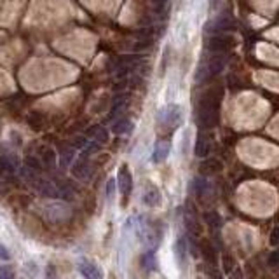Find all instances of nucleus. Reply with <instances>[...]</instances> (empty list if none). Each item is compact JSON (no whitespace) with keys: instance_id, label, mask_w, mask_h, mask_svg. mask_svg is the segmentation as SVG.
<instances>
[{"instance_id":"aec40b11","label":"nucleus","mask_w":279,"mask_h":279,"mask_svg":"<svg viewBox=\"0 0 279 279\" xmlns=\"http://www.w3.org/2000/svg\"><path fill=\"white\" fill-rule=\"evenodd\" d=\"M89 135H91V138L94 140L96 143H108V131L105 129L103 126H94L89 131Z\"/></svg>"},{"instance_id":"c85d7f7f","label":"nucleus","mask_w":279,"mask_h":279,"mask_svg":"<svg viewBox=\"0 0 279 279\" xmlns=\"http://www.w3.org/2000/svg\"><path fill=\"white\" fill-rule=\"evenodd\" d=\"M115 187H117V180L115 178H110L108 183H107V197L110 201L113 199V194H115Z\"/></svg>"},{"instance_id":"ddd939ff","label":"nucleus","mask_w":279,"mask_h":279,"mask_svg":"<svg viewBox=\"0 0 279 279\" xmlns=\"http://www.w3.org/2000/svg\"><path fill=\"white\" fill-rule=\"evenodd\" d=\"M199 170L204 174H218L223 171V162L220 159H217V157H208V159L201 162Z\"/></svg>"},{"instance_id":"9d476101","label":"nucleus","mask_w":279,"mask_h":279,"mask_svg":"<svg viewBox=\"0 0 279 279\" xmlns=\"http://www.w3.org/2000/svg\"><path fill=\"white\" fill-rule=\"evenodd\" d=\"M173 253H174V260L178 264V267L185 265V260H187V241L183 235H178L176 241L173 244Z\"/></svg>"},{"instance_id":"9b49d317","label":"nucleus","mask_w":279,"mask_h":279,"mask_svg":"<svg viewBox=\"0 0 279 279\" xmlns=\"http://www.w3.org/2000/svg\"><path fill=\"white\" fill-rule=\"evenodd\" d=\"M171 150V143L170 141H157L155 147H154L152 152V162L154 164H162V162L168 159Z\"/></svg>"},{"instance_id":"7c9ffc66","label":"nucleus","mask_w":279,"mask_h":279,"mask_svg":"<svg viewBox=\"0 0 279 279\" xmlns=\"http://www.w3.org/2000/svg\"><path fill=\"white\" fill-rule=\"evenodd\" d=\"M152 2H154V5H155V9L159 11V13H161L162 9L168 5V0H152Z\"/></svg>"},{"instance_id":"2f4dec72","label":"nucleus","mask_w":279,"mask_h":279,"mask_svg":"<svg viewBox=\"0 0 279 279\" xmlns=\"http://www.w3.org/2000/svg\"><path fill=\"white\" fill-rule=\"evenodd\" d=\"M0 258H2V260H9V258H11V255H9L7 248H5L4 244H0Z\"/></svg>"},{"instance_id":"412c9836","label":"nucleus","mask_w":279,"mask_h":279,"mask_svg":"<svg viewBox=\"0 0 279 279\" xmlns=\"http://www.w3.org/2000/svg\"><path fill=\"white\" fill-rule=\"evenodd\" d=\"M192 188H194V194H196L197 197H202L204 192L209 188V183L208 180L202 178V176H196V178L192 180Z\"/></svg>"},{"instance_id":"a878e982","label":"nucleus","mask_w":279,"mask_h":279,"mask_svg":"<svg viewBox=\"0 0 279 279\" xmlns=\"http://www.w3.org/2000/svg\"><path fill=\"white\" fill-rule=\"evenodd\" d=\"M72 159H74V150H70V148H66V150H63L61 152V166H68L70 162H72Z\"/></svg>"},{"instance_id":"f8f14e48","label":"nucleus","mask_w":279,"mask_h":279,"mask_svg":"<svg viewBox=\"0 0 279 279\" xmlns=\"http://www.w3.org/2000/svg\"><path fill=\"white\" fill-rule=\"evenodd\" d=\"M72 173H74V176H77L78 180L86 182V180L91 178L93 168H91V164H89V161H87V159H80V161H77L74 164V168H72Z\"/></svg>"},{"instance_id":"6e6552de","label":"nucleus","mask_w":279,"mask_h":279,"mask_svg":"<svg viewBox=\"0 0 279 279\" xmlns=\"http://www.w3.org/2000/svg\"><path fill=\"white\" fill-rule=\"evenodd\" d=\"M141 237H143V243L147 244L148 249H155L157 246H159V243H161V237L162 234L159 231H157L155 227L152 225H145L143 231H141Z\"/></svg>"},{"instance_id":"c756f323","label":"nucleus","mask_w":279,"mask_h":279,"mask_svg":"<svg viewBox=\"0 0 279 279\" xmlns=\"http://www.w3.org/2000/svg\"><path fill=\"white\" fill-rule=\"evenodd\" d=\"M269 243H270V246H279V227H274L272 229V232H270V235H269Z\"/></svg>"},{"instance_id":"bb28decb","label":"nucleus","mask_w":279,"mask_h":279,"mask_svg":"<svg viewBox=\"0 0 279 279\" xmlns=\"http://www.w3.org/2000/svg\"><path fill=\"white\" fill-rule=\"evenodd\" d=\"M14 269L9 265H4L0 267V279H14Z\"/></svg>"},{"instance_id":"a211bd4d","label":"nucleus","mask_w":279,"mask_h":279,"mask_svg":"<svg viewBox=\"0 0 279 279\" xmlns=\"http://www.w3.org/2000/svg\"><path fill=\"white\" fill-rule=\"evenodd\" d=\"M202 218H204L206 225L211 229V231H220L222 229V217L217 213V211H206L204 215H202Z\"/></svg>"},{"instance_id":"4468645a","label":"nucleus","mask_w":279,"mask_h":279,"mask_svg":"<svg viewBox=\"0 0 279 279\" xmlns=\"http://www.w3.org/2000/svg\"><path fill=\"white\" fill-rule=\"evenodd\" d=\"M47 209H49V211H54V213H47V215H49V218H51L52 222H56V223L65 222L66 218L70 217V208H68V206H65V204H61V202H56V204L47 206Z\"/></svg>"},{"instance_id":"39448f33","label":"nucleus","mask_w":279,"mask_h":279,"mask_svg":"<svg viewBox=\"0 0 279 279\" xmlns=\"http://www.w3.org/2000/svg\"><path fill=\"white\" fill-rule=\"evenodd\" d=\"M232 25V17L229 13H223V14H218L215 19L206 25V35H222V31H227L229 30V26Z\"/></svg>"},{"instance_id":"0eeeda50","label":"nucleus","mask_w":279,"mask_h":279,"mask_svg":"<svg viewBox=\"0 0 279 279\" xmlns=\"http://www.w3.org/2000/svg\"><path fill=\"white\" fill-rule=\"evenodd\" d=\"M77 267L84 279H103V272H101L100 267L96 265V264H93V262L86 260V258L78 260Z\"/></svg>"},{"instance_id":"dca6fc26","label":"nucleus","mask_w":279,"mask_h":279,"mask_svg":"<svg viewBox=\"0 0 279 279\" xmlns=\"http://www.w3.org/2000/svg\"><path fill=\"white\" fill-rule=\"evenodd\" d=\"M199 253L208 264H215L217 262V251L213 248V243H209L208 239L199 241Z\"/></svg>"},{"instance_id":"f3484780","label":"nucleus","mask_w":279,"mask_h":279,"mask_svg":"<svg viewBox=\"0 0 279 279\" xmlns=\"http://www.w3.org/2000/svg\"><path fill=\"white\" fill-rule=\"evenodd\" d=\"M133 129H135V124H133L129 119H121V121L115 122V124H113V127H112L113 133H115V135H119V136L131 135V133H133Z\"/></svg>"},{"instance_id":"f257e3e1","label":"nucleus","mask_w":279,"mask_h":279,"mask_svg":"<svg viewBox=\"0 0 279 279\" xmlns=\"http://www.w3.org/2000/svg\"><path fill=\"white\" fill-rule=\"evenodd\" d=\"M223 91L222 89H209L208 93L201 96L199 105H197V124L201 127H213L217 126L218 117H220V101H222Z\"/></svg>"},{"instance_id":"2eb2a0df","label":"nucleus","mask_w":279,"mask_h":279,"mask_svg":"<svg viewBox=\"0 0 279 279\" xmlns=\"http://www.w3.org/2000/svg\"><path fill=\"white\" fill-rule=\"evenodd\" d=\"M209 152H211V143L206 136H197L196 143H194V155L201 157V159H208Z\"/></svg>"},{"instance_id":"393cba45","label":"nucleus","mask_w":279,"mask_h":279,"mask_svg":"<svg viewBox=\"0 0 279 279\" xmlns=\"http://www.w3.org/2000/svg\"><path fill=\"white\" fill-rule=\"evenodd\" d=\"M42 162L51 168V166L56 162V154L52 152L51 148H44V150H42Z\"/></svg>"},{"instance_id":"1a4fd4ad","label":"nucleus","mask_w":279,"mask_h":279,"mask_svg":"<svg viewBox=\"0 0 279 279\" xmlns=\"http://www.w3.org/2000/svg\"><path fill=\"white\" fill-rule=\"evenodd\" d=\"M141 201H143V204L148 206V208H157V206H161L162 202V194L157 187L148 185L143 190V194H141Z\"/></svg>"},{"instance_id":"f03ea898","label":"nucleus","mask_w":279,"mask_h":279,"mask_svg":"<svg viewBox=\"0 0 279 279\" xmlns=\"http://www.w3.org/2000/svg\"><path fill=\"white\" fill-rule=\"evenodd\" d=\"M227 65V56L225 54H211V56L206 58L199 66H197V72H196V84H202L209 78L217 77L223 72Z\"/></svg>"},{"instance_id":"72a5a7b5","label":"nucleus","mask_w":279,"mask_h":279,"mask_svg":"<svg viewBox=\"0 0 279 279\" xmlns=\"http://www.w3.org/2000/svg\"><path fill=\"white\" fill-rule=\"evenodd\" d=\"M5 173V168H4V159H2V157H0V176H2V174Z\"/></svg>"},{"instance_id":"cd10ccee","label":"nucleus","mask_w":279,"mask_h":279,"mask_svg":"<svg viewBox=\"0 0 279 279\" xmlns=\"http://www.w3.org/2000/svg\"><path fill=\"white\" fill-rule=\"evenodd\" d=\"M222 264H223V270H225L227 274H231L232 270H234V260H232V258L229 257V255H223Z\"/></svg>"},{"instance_id":"4be33fe9","label":"nucleus","mask_w":279,"mask_h":279,"mask_svg":"<svg viewBox=\"0 0 279 279\" xmlns=\"http://www.w3.org/2000/svg\"><path fill=\"white\" fill-rule=\"evenodd\" d=\"M141 267H143L147 272L155 270V255H154L152 249H147V251L141 255Z\"/></svg>"},{"instance_id":"473e14b6","label":"nucleus","mask_w":279,"mask_h":279,"mask_svg":"<svg viewBox=\"0 0 279 279\" xmlns=\"http://www.w3.org/2000/svg\"><path fill=\"white\" fill-rule=\"evenodd\" d=\"M278 260H279V255H278V253H270V257H269V260H267V262H269V265H274V264H276Z\"/></svg>"},{"instance_id":"b1692460","label":"nucleus","mask_w":279,"mask_h":279,"mask_svg":"<svg viewBox=\"0 0 279 279\" xmlns=\"http://www.w3.org/2000/svg\"><path fill=\"white\" fill-rule=\"evenodd\" d=\"M124 108H126V98H124V96H117L112 103V112H110V115H112V117H117Z\"/></svg>"},{"instance_id":"7ed1b4c3","label":"nucleus","mask_w":279,"mask_h":279,"mask_svg":"<svg viewBox=\"0 0 279 279\" xmlns=\"http://www.w3.org/2000/svg\"><path fill=\"white\" fill-rule=\"evenodd\" d=\"M183 121V113H182V108H180L178 105H166L159 110L157 113V122L161 124L162 127L166 129H174V127H178Z\"/></svg>"},{"instance_id":"423d86ee","label":"nucleus","mask_w":279,"mask_h":279,"mask_svg":"<svg viewBox=\"0 0 279 279\" xmlns=\"http://www.w3.org/2000/svg\"><path fill=\"white\" fill-rule=\"evenodd\" d=\"M117 187L121 190L122 197H127L133 190V174H131L127 164H122L117 174Z\"/></svg>"},{"instance_id":"6ab92c4d","label":"nucleus","mask_w":279,"mask_h":279,"mask_svg":"<svg viewBox=\"0 0 279 279\" xmlns=\"http://www.w3.org/2000/svg\"><path fill=\"white\" fill-rule=\"evenodd\" d=\"M183 222H185V227H187L188 234L192 235V237H197L201 232L199 229V222L196 220V217L192 213H185V217H183Z\"/></svg>"},{"instance_id":"20e7f679","label":"nucleus","mask_w":279,"mask_h":279,"mask_svg":"<svg viewBox=\"0 0 279 279\" xmlns=\"http://www.w3.org/2000/svg\"><path fill=\"white\" fill-rule=\"evenodd\" d=\"M232 47V39L227 35H209L206 39V49L211 54H225Z\"/></svg>"},{"instance_id":"5701e85b","label":"nucleus","mask_w":279,"mask_h":279,"mask_svg":"<svg viewBox=\"0 0 279 279\" xmlns=\"http://www.w3.org/2000/svg\"><path fill=\"white\" fill-rule=\"evenodd\" d=\"M26 122H28V124H30V126L33 127L35 131H39L40 127L44 126L42 113H39V112H30V113H28V117H26Z\"/></svg>"}]
</instances>
